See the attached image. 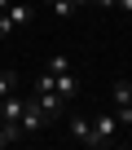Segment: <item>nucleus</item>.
<instances>
[{"label":"nucleus","mask_w":132,"mask_h":150,"mask_svg":"<svg viewBox=\"0 0 132 150\" xmlns=\"http://www.w3.org/2000/svg\"><path fill=\"white\" fill-rule=\"evenodd\" d=\"M114 9H123V13H132V0H114Z\"/></svg>","instance_id":"nucleus-14"},{"label":"nucleus","mask_w":132,"mask_h":150,"mask_svg":"<svg viewBox=\"0 0 132 150\" xmlns=\"http://www.w3.org/2000/svg\"><path fill=\"white\" fill-rule=\"evenodd\" d=\"M75 9H79V5H75V0H53V13H57V18H71Z\"/></svg>","instance_id":"nucleus-11"},{"label":"nucleus","mask_w":132,"mask_h":150,"mask_svg":"<svg viewBox=\"0 0 132 150\" xmlns=\"http://www.w3.org/2000/svg\"><path fill=\"white\" fill-rule=\"evenodd\" d=\"M53 75V71H48ZM53 88H57V97L62 102H71L75 93H79V80H75V71H62V75H53Z\"/></svg>","instance_id":"nucleus-5"},{"label":"nucleus","mask_w":132,"mask_h":150,"mask_svg":"<svg viewBox=\"0 0 132 150\" xmlns=\"http://www.w3.org/2000/svg\"><path fill=\"white\" fill-rule=\"evenodd\" d=\"M35 102H40V110H44L48 119H53V115L62 110V97H57V93H35Z\"/></svg>","instance_id":"nucleus-8"},{"label":"nucleus","mask_w":132,"mask_h":150,"mask_svg":"<svg viewBox=\"0 0 132 150\" xmlns=\"http://www.w3.org/2000/svg\"><path fill=\"white\" fill-rule=\"evenodd\" d=\"M13 84H18V75H13L9 66H0V97H9V93H13Z\"/></svg>","instance_id":"nucleus-10"},{"label":"nucleus","mask_w":132,"mask_h":150,"mask_svg":"<svg viewBox=\"0 0 132 150\" xmlns=\"http://www.w3.org/2000/svg\"><path fill=\"white\" fill-rule=\"evenodd\" d=\"M66 128H71V137H75V141L93 146V119H84V115H71V124H66Z\"/></svg>","instance_id":"nucleus-6"},{"label":"nucleus","mask_w":132,"mask_h":150,"mask_svg":"<svg viewBox=\"0 0 132 150\" xmlns=\"http://www.w3.org/2000/svg\"><path fill=\"white\" fill-rule=\"evenodd\" d=\"M88 5H97V9H114V0H88Z\"/></svg>","instance_id":"nucleus-13"},{"label":"nucleus","mask_w":132,"mask_h":150,"mask_svg":"<svg viewBox=\"0 0 132 150\" xmlns=\"http://www.w3.org/2000/svg\"><path fill=\"white\" fill-rule=\"evenodd\" d=\"M44 71H53V75H62V71H71V57H66V53H53V57L44 62Z\"/></svg>","instance_id":"nucleus-9"},{"label":"nucleus","mask_w":132,"mask_h":150,"mask_svg":"<svg viewBox=\"0 0 132 150\" xmlns=\"http://www.w3.org/2000/svg\"><path fill=\"white\" fill-rule=\"evenodd\" d=\"M22 106H27V97H0V124H13L18 128V119H22Z\"/></svg>","instance_id":"nucleus-3"},{"label":"nucleus","mask_w":132,"mask_h":150,"mask_svg":"<svg viewBox=\"0 0 132 150\" xmlns=\"http://www.w3.org/2000/svg\"><path fill=\"white\" fill-rule=\"evenodd\" d=\"M75 5H88V0H75Z\"/></svg>","instance_id":"nucleus-15"},{"label":"nucleus","mask_w":132,"mask_h":150,"mask_svg":"<svg viewBox=\"0 0 132 150\" xmlns=\"http://www.w3.org/2000/svg\"><path fill=\"white\" fill-rule=\"evenodd\" d=\"M31 18H35V9L27 5V0H9V5L0 9V40H9L13 31H22Z\"/></svg>","instance_id":"nucleus-1"},{"label":"nucleus","mask_w":132,"mask_h":150,"mask_svg":"<svg viewBox=\"0 0 132 150\" xmlns=\"http://www.w3.org/2000/svg\"><path fill=\"white\" fill-rule=\"evenodd\" d=\"M44 124H48V115L40 110V102H35V97H27V106H22V119H18V132L27 137V132H40Z\"/></svg>","instance_id":"nucleus-2"},{"label":"nucleus","mask_w":132,"mask_h":150,"mask_svg":"<svg viewBox=\"0 0 132 150\" xmlns=\"http://www.w3.org/2000/svg\"><path fill=\"white\" fill-rule=\"evenodd\" d=\"M110 102H114V110L119 106H132V80H114L110 84Z\"/></svg>","instance_id":"nucleus-7"},{"label":"nucleus","mask_w":132,"mask_h":150,"mask_svg":"<svg viewBox=\"0 0 132 150\" xmlns=\"http://www.w3.org/2000/svg\"><path fill=\"white\" fill-rule=\"evenodd\" d=\"M18 137H22V132H18V128H13V124H0V150H5V146H9V141H18Z\"/></svg>","instance_id":"nucleus-12"},{"label":"nucleus","mask_w":132,"mask_h":150,"mask_svg":"<svg viewBox=\"0 0 132 150\" xmlns=\"http://www.w3.org/2000/svg\"><path fill=\"white\" fill-rule=\"evenodd\" d=\"M110 137H114V115H110V110H101V115L93 119V146H106Z\"/></svg>","instance_id":"nucleus-4"}]
</instances>
